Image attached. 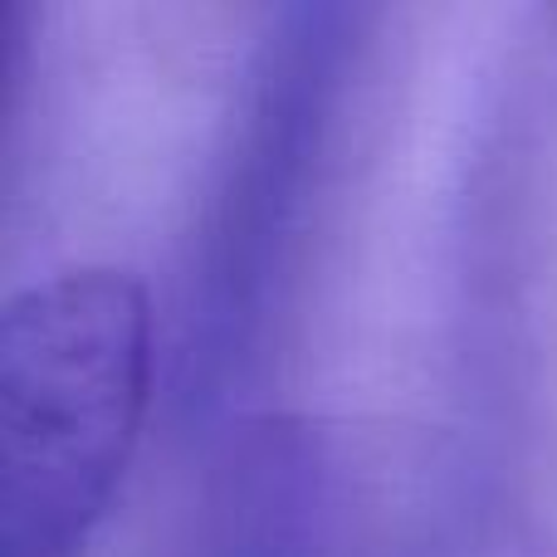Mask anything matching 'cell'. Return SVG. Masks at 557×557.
Returning <instances> with one entry per match:
<instances>
[{
	"instance_id": "obj_1",
	"label": "cell",
	"mask_w": 557,
	"mask_h": 557,
	"mask_svg": "<svg viewBox=\"0 0 557 557\" xmlns=\"http://www.w3.org/2000/svg\"><path fill=\"white\" fill-rule=\"evenodd\" d=\"M147 298L123 270H64L0 313V557H78L137 445Z\"/></svg>"
}]
</instances>
